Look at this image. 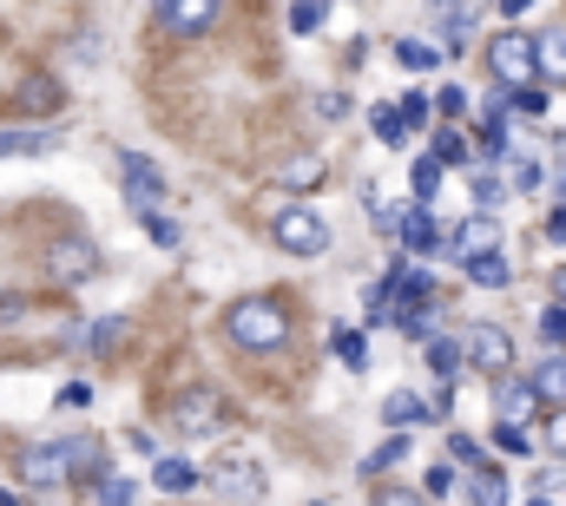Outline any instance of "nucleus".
I'll use <instances>...</instances> for the list:
<instances>
[{
	"mask_svg": "<svg viewBox=\"0 0 566 506\" xmlns=\"http://www.w3.org/2000/svg\"><path fill=\"white\" fill-rule=\"evenodd\" d=\"M80 474H99V441H86V434H60V441H40L20 454L27 487H66Z\"/></svg>",
	"mask_w": 566,
	"mask_h": 506,
	"instance_id": "f257e3e1",
	"label": "nucleus"
},
{
	"mask_svg": "<svg viewBox=\"0 0 566 506\" xmlns=\"http://www.w3.org/2000/svg\"><path fill=\"white\" fill-rule=\"evenodd\" d=\"M224 336L238 349L264 356V349H283L290 342V316H283V303H271V296H244V303L224 309Z\"/></svg>",
	"mask_w": 566,
	"mask_h": 506,
	"instance_id": "f03ea898",
	"label": "nucleus"
},
{
	"mask_svg": "<svg viewBox=\"0 0 566 506\" xmlns=\"http://www.w3.org/2000/svg\"><path fill=\"white\" fill-rule=\"evenodd\" d=\"M46 276H53L60 289L93 283V276H99V244H93L86 231H60V238L46 244Z\"/></svg>",
	"mask_w": 566,
	"mask_h": 506,
	"instance_id": "7ed1b4c3",
	"label": "nucleus"
},
{
	"mask_svg": "<svg viewBox=\"0 0 566 506\" xmlns=\"http://www.w3.org/2000/svg\"><path fill=\"white\" fill-rule=\"evenodd\" d=\"M171 414H178V434H191V441H211V434H224V421H231V401H224L211 381H198V388H185V394L171 401Z\"/></svg>",
	"mask_w": 566,
	"mask_h": 506,
	"instance_id": "20e7f679",
	"label": "nucleus"
},
{
	"mask_svg": "<svg viewBox=\"0 0 566 506\" xmlns=\"http://www.w3.org/2000/svg\"><path fill=\"white\" fill-rule=\"evenodd\" d=\"M488 66H494L501 86H527V80L541 73V40H534V33H494Z\"/></svg>",
	"mask_w": 566,
	"mask_h": 506,
	"instance_id": "39448f33",
	"label": "nucleus"
},
{
	"mask_svg": "<svg viewBox=\"0 0 566 506\" xmlns=\"http://www.w3.org/2000/svg\"><path fill=\"white\" fill-rule=\"evenodd\" d=\"M271 238H277L290 256H323L329 251V224H323L310 204H283L277 224H271Z\"/></svg>",
	"mask_w": 566,
	"mask_h": 506,
	"instance_id": "423d86ee",
	"label": "nucleus"
},
{
	"mask_svg": "<svg viewBox=\"0 0 566 506\" xmlns=\"http://www.w3.org/2000/svg\"><path fill=\"white\" fill-rule=\"evenodd\" d=\"M218 13H224V0H158V27H165V33H178V40L205 33Z\"/></svg>",
	"mask_w": 566,
	"mask_h": 506,
	"instance_id": "0eeeda50",
	"label": "nucleus"
},
{
	"mask_svg": "<svg viewBox=\"0 0 566 506\" xmlns=\"http://www.w3.org/2000/svg\"><path fill=\"white\" fill-rule=\"evenodd\" d=\"M119 178H126V198H133V204H145V211L165 198V171H158L145 151H126V158H119Z\"/></svg>",
	"mask_w": 566,
	"mask_h": 506,
	"instance_id": "6e6552de",
	"label": "nucleus"
},
{
	"mask_svg": "<svg viewBox=\"0 0 566 506\" xmlns=\"http://www.w3.org/2000/svg\"><path fill=\"white\" fill-rule=\"evenodd\" d=\"M468 362H474L481 376H507V369H514V342H507L501 329H488V323H481V329L468 336Z\"/></svg>",
	"mask_w": 566,
	"mask_h": 506,
	"instance_id": "1a4fd4ad",
	"label": "nucleus"
},
{
	"mask_svg": "<svg viewBox=\"0 0 566 506\" xmlns=\"http://www.w3.org/2000/svg\"><path fill=\"white\" fill-rule=\"evenodd\" d=\"M547 408V394H541V381L527 376V381H514V376H501V421H514V428H527L534 414Z\"/></svg>",
	"mask_w": 566,
	"mask_h": 506,
	"instance_id": "9d476101",
	"label": "nucleus"
},
{
	"mask_svg": "<svg viewBox=\"0 0 566 506\" xmlns=\"http://www.w3.org/2000/svg\"><path fill=\"white\" fill-rule=\"evenodd\" d=\"M211 481H218L224 494H244V500H258V494H264V467H258V461H244V454H224V461L211 467Z\"/></svg>",
	"mask_w": 566,
	"mask_h": 506,
	"instance_id": "9b49d317",
	"label": "nucleus"
},
{
	"mask_svg": "<svg viewBox=\"0 0 566 506\" xmlns=\"http://www.w3.org/2000/svg\"><path fill=\"white\" fill-rule=\"evenodd\" d=\"M40 151H60V131H0V158H40Z\"/></svg>",
	"mask_w": 566,
	"mask_h": 506,
	"instance_id": "f8f14e48",
	"label": "nucleus"
},
{
	"mask_svg": "<svg viewBox=\"0 0 566 506\" xmlns=\"http://www.w3.org/2000/svg\"><path fill=\"white\" fill-rule=\"evenodd\" d=\"M277 178L290 191H316V185H323V158H316V151H290L277 165Z\"/></svg>",
	"mask_w": 566,
	"mask_h": 506,
	"instance_id": "ddd939ff",
	"label": "nucleus"
},
{
	"mask_svg": "<svg viewBox=\"0 0 566 506\" xmlns=\"http://www.w3.org/2000/svg\"><path fill=\"white\" fill-rule=\"evenodd\" d=\"M494 238H501V224H494V211H474V218H468V231L454 238V251H448V256H474V251H494Z\"/></svg>",
	"mask_w": 566,
	"mask_h": 506,
	"instance_id": "4468645a",
	"label": "nucleus"
},
{
	"mask_svg": "<svg viewBox=\"0 0 566 506\" xmlns=\"http://www.w3.org/2000/svg\"><path fill=\"white\" fill-rule=\"evenodd\" d=\"M151 481H158V494H171V500H178V494H191V487H198V467H191V461H171V454H165V461L151 467Z\"/></svg>",
	"mask_w": 566,
	"mask_h": 506,
	"instance_id": "2eb2a0df",
	"label": "nucleus"
},
{
	"mask_svg": "<svg viewBox=\"0 0 566 506\" xmlns=\"http://www.w3.org/2000/svg\"><path fill=\"white\" fill-rule=\"evenodd\" d=\"M468 263V283H481V289H501L507 283V256L501 251H474V256H461Z\"/></svg>",
	"mask_w": 566,
	"mask_h": 506,
	"instance_id": "dca6fc26",
	"label": "nucleus"
},
{
	"mask_svg": "<svg viewBox=\"0 0 566 506\" xmlns=\"http://www.w3.org/2000/svg\"><path fill=\"white\" fill-rule=\"evenodd\" d=\"M53 106H60V86H53L46 73H33V80L20 86V113H33V119H46Z\"/></svg>",
	"mask_w": 566,
	"mask_h": 506,
	"instance_id": "f3484780",
	"label": "nucleus"
},
{
	"mask_svg": "<svg viewBox=\"0 0 566 506\" xmlns=\"http://www.w3.org/2000/svg\"><path fill=\"white\" fill-rule=\"evenodd\" d=\"M369 131H376V138H382V145H402V138H409V113H402V106H389V99H382V106H376V113H369Z\"/></svg>",
	"mask_w": 566,
	"mask_h": 506,
	"instance_id": "a211bd4d",
	"label": "nucleus"
},
{
	"mask_svg": "<svg viewBox=\"0 0 566 506\" xmlns=\"http://www.w3.org/2000/svg\"><path fill=\"white\" fill-rule=\"evenodd\" d=\"M329 356H336L343 369H369V342H363L356 329H329Z\"/></svg>",
	"mask_w": 566,
	"mask_h": 506,
	"instance_id": "6ab92c4d",
	"label": "nucleus"
},
{
	"mask_svg": "<svg viewBox=\"0 0 566 506\" xmlns=\"http://www.w3.org/2000/svg\"><path fill=\"white\" fill-rule=\"evenodd\" d=\"M534 381H541V394H547L554 408H566V349H554V356L534 369Z\"/></svg>",
	"mask_w": 566,
	"mask_h": 506,
	"instance_id": "aec40b11",
	"label": "nucleus"
},
{
	"mask_svg": "<svg viewBox=\"0 0 566 506\" xmlns=\"http://www.w3.org/2000/svg\"><path fill=\"white\" fill-rule=\"evenodd\" d=\"M541 73L566 86V27H547V40H541Z\"/></svg>",
	"mask_w": 566,
	"mask_h": 506,
	"instance_id": "412c9836",
	"label": "nucleus"
},
{
	"mask_svg": "<svg viewBox=\"0 0 566 506\" xmlns=\"http://www.w3.org/2000/svg\"><path fill=\"white\" fill-rule=\"evenodd\" d=\"M126 329H133L126 316H99V323H93V336H86V349H93V356H113V349L126 342Z\"/></svg>",
	"mask_w": 566,
	"mask_h": 506,
	"instance_id": "4be33fe9",
	"label": "nucleus"
},
{
	"mask_svg": "<svg viewBox=\"0 0 566 506\" xmlns=\"http://www.w3.org/2000/svg\"><path fill=\"white\" fill-rule=\"evenodd\" d=\"M441 13H448V53L468 40V27H474V13H481V0H441Z\"/></svg>",
	"mask_w": 566,
	"mask_h": 506,
	"instance_id": "5701e85b",
	"label": "nucleus"
},
{
	"mask_svg": "<svg viewBox=\"0 0 566 506\" xmlns=\"http://www.w3.org/2000/svg\"><path fill=\"white\" fill-rule=\"evenodd\" d=\"M461 342H448V336H428V369H434V381H448L454 369H461Z\"/></svg>",
	"mask_w": 566,
	"mask_h": 506,
	"instance_id": "b1692460",
	"label": "nucleus"
},
{
	"mask_svg": "<svg viewBox=\"0 0 566 506\" xmlns=\"http://www.w3.org/2000/svg\"><path fill=\"white\" fill-rule=\"evenodd\" d=\"M474 506H507V474L501 467H481L474 474Z\"/></svg>",
	"mask_w": 566,
	"mask_h": 506,
	"instance_id": "393cba45",
	"label": "nucleus"
},
{
	"mask_svg": "<svg viewBox=\"0 0 566 506\" xmlns=\"http://www.w3.org/2000/svg\"><path fill=\"white\" fill-rule=\"evenodd\" d=\"M468 191H474V211H501V198H507L494 171H468Z\"/></svg>",
	"mask_w": 566,
	"mask_h": 506,
	"instance_id": "a878e982",
	"label": "nucleus"
},
{
	"mask_svg": "<svg viewBox=\"0 0 566 506\" xmlns=\"http://www.w3.org/2000/svg\"><path fill=\"white\" fill-rule=\"evenodd\" d=\"M541 349H547V356L566 349V303H547V309H541Z\"/></svg>",
	"mask_w": 566,
	"mask_h": 506,
	"instance_id": "bb28decb",
	"label": "nucleus"
},
{
	"mask_svg": "<svg viewBox=\"0 0 566 506\" xmlns=\"http://www.w3.org/2000/svg\"><path fill=\"white\" fill-rule=\"evenodd\" d=\"M145 238H151L158 251H178V244H185V231H178L165 211H145Z\"/></svg>",
	"mask_w": 566,
	"mask_h": 506,
	"instance_id": "cd10ccee",
	"label": "nucleus"
},
{
	"mask_svg": "<svg viewBox=\"0 0 566 506\" xmlns=\"http://www.w3.org/2000/svg\"><path fill=\"white\" fill-rule=\"evenodd\" d=\"M434 191H441V158L428 151V158H416V204H434Z\"/></svg>",
	"mask_w": 566,
	"mask_h": 506,
	"instance_id": "c85d7f7f",
	"label": "nucleus"
},
{
	"mask_svg": "<svg viewBox=\"0 0 566 506\" xmlns=\"http://www.w3.org/2000/svg\"><path fill=\"white\" fill-rule=\"evenodd\" d=\"M396 461H409V434H396V441H382L369 461H363V474H382V467H396Z\"/></svg>",
	"mask_w": 566,
	"mask_h": 506,
	"instance_id": "c756f323",
	"label": "nucleus"
},
{
	"mask_svg": "<svg viewBox=\"0 0 566 506\" xmlns=\"http://www.w3.org/2000/svg\"><path fill=\"white\" fill-rule=\"evenodd\" d=\"M428 414H434V408H422L416 394H389V421H396V428H416V421H428Z\"/></svg>",
	"mask_w": 566,
	"mask_h": 506,
	"instance_id": "7c9ffc66",
	"label": "nucleus"
},
{
	"mask_svg": "<svg viewBox=\"0 0 566 506\" xmlns=\"http://www.w3.org/2000/svg\"><path fill=\"white\" fill-rule=\"evenodd\" d=\"M396 60H402V66H416V73L441 66V53H434V46H422V40H396Z\"/></svg>",
	"mask_w": 566,
	"mask_h": 506,
	"instance_id": "2f4dec72",
	"label": "nucleus"
},
{
	"mask_svg": "<svg viewBox=\"0 0 566 506\" xmlns=\"http://www.w3.org/2000/svg\"><path fill=\"white\" fill-rule=\"evenodd\" d=\"M323 13H329L323 0H296V7H290V33H316V27H323Z\"/></svg>",
	"mask_w": 566,
	"mask_h": 506,
	"instance_id": "473e14b6",
	"label": "nucleus"
},
{
	"mask_svg": "<svg viewBox=\"0 0 566 506\" xmlns=\"http://www.w3.org/2000/svg\"><path fill=\"white\" fill-rule=\"evenodd\" d=\"M428 151H434L441 165H468V138H461V131H434V145H428Z\"/></svg>",
	"mask_w": 566,
	"mask_h": 506,
	"instance_id": "72a5a7b5",
	"label": "nucleus"
},
{
	"mask_svg": "<svg viewBox=\"0 0 566 506\" xmlns=\"http://www.w3.org/2000/svg\"><path fill=\"white\" fill-rule=\"evenodd\" d=\"M494 447H501V454H534V434L514 428V421H501V428H494Z\"/></svg>",
	"mask_w": 566,
	"mask_h": 506,
	"instance_id": "f704fd0d",
	"label": "nucleus"
},
{
	"mask_svg": "<svg viewBox=\"0 0 566 506\" xmlns=\"http://www.w3.org/2000/svg\"><path fill=\"white\" fill-rule=\"evenodd\" d=\"M514 113H547V86H507Z\"/></svg>",
	"mask_w": 566,
	"mask_h": 506,
	"instance_id": "c9c22d12",
	"label": "nucleus"
},
{
	"mask_svg": "<svg viewBox=\"0 0 566 506\" xmlns=\"http://www.w3.org/2000/svg\"><path fill=\"white\" fill-rule=\"evenodd\" d=\"M428 494H434V500H448V494H454V467H448V461H434V467H428V481H422Z\"/></svg>",
	"mask_w": 566,
	"mask_h": 506,
	"instance_id": "e433bc0d",
	"label": "nucleus"
},
{
	"mask_svg": "<svg viewBox=\"0 0 566 506\" xmlns=\"http://www.w3.org/2000/svg\"><path fill=\"white\" fill-rule=\"evenodd\" d=\"M547 454H554V461H566V408H554V414H547Z\"/></svg>",
	"mask_w": 566,
	"mask_h": 506,
	"instance_id": "4c0bfd02",
	"label": "nucleus"
},
{
	"mask_svg": "<svg viewBox=\"0 0 566 506\" xmlns=\"http://www.w3.org/2000/svg\"><path fill=\"white\" fill-rule=\"evenodd\" d=\"M99 506H133V481H99Z\"/></svg>",
	"mask_w": 566,
	"mask_h": 506,
	"instance_id": "58836bf2",
	"label": "nucleus"
},
{
	"mask_svg": "<svg viewBox=\"0 0 566 506\" xmlns=\"http://www.w3.org/2000/svg\"><path fill=\"white\" fill-rule=\"evenodd\" d=\"M434 113H441V119H454V113H468V93H461V86H441V99H434Z\"/></svg>",
	"mask_w": 566,
	"mask_h": 506,
	"instance_id": "ea45409f",
	"label": "nucleus"
},
{
	"mask_svg": "<svg viewBox=\"0 0 566 506\" xmlns=\"http://www.w3.org/2000/svg\"><path fill=\"white\" fill-rule=\"evenodd\" d=\"M310 106H316V113H323V119H349V99H343V93H316V99H310Z\"/></svg>",
	"mask_w": 566,
	"mask_h": 506,
	"instance_id": "a19ab883",
	"label": "nucleus"
},
{
	"mask_svg": "<svg viewBox=\"0 0 566 506\" xmlns=\"http://www.w3.org/2000/svg\"><path fill=\"white\" fill-rule=\"evenodd\" d=\"M514 185H521V191H541V165H534V158H527V151H521V158H514Z\"/></svg>",
	"mask_w": 566,
	"mask_h": 506,
	"instance_id": "79ce46f5",
	"label": "nucleus"
},
{
	"mask_svg": "<svg viewBox=\"0 0 566 506\" xmlns=\"http://www.w3.org/2000/svg\"><path fill=\"white\" fill-rule=\"evenodd\" d=\"M53 401H60V408H86V401H93V388H86V381H66Z\"/></svg>",
	"mask_w": 566,
	"mask_h": 506,
	"instance_id": "37998d69",
	"label": "nucleus"
},
{
	"mask_svg": "<svg viewBox=\"0 0 566 506\" xmlns=\"http://www.w3.org/2000/svg\"><path fill=\"white\" fill-rule=\"evenodd\" d=\"M402 113H409V126H428V113H434V99H422V93H409V99H402Z\"/></svg>",
	"mask_w": 566,
	"mask_h": 506,
	"instance_id": "c03bdc74",
	"label": "nucleus"
},
{
	"mask_svg": "<svg viewBox=\"0 0 566 506\" xmlns=\"http://www.w3.org/2000/svg\"><path fill=\"white\" fill-rule=\"evenodd\" d=\"M376 506H422V494H409V487H382Z\"/></svg>",
	"mask_w": 566,
	"mask_h": 506,
	"instance_id": "a18cd8bd",
	"label": "nucleus"
},
{
	"mask_svg": "<svg viewBox=\"0 0 566 506\" xmlns=\"http://www.w3.org/2000/svg\"><path fill=\"white\" fill-rule=\"evenodd\" d=\"M547 238H554V244H566V198L547 211Z\"/></svg>",
	"mask_w": 566,
	"mask_h": 506,
	"instance_id": "49530a36",
	"label": "nucleus"
},
{
	"mask_svg": "<svg viewBox=\"0 0 566 506\" xmlns=\"http://www.w3.org/2000/svg\"><path fill=\"white\" fill-rule=\"evenodd\" d=\"M448 447H454V461H474V467H481V447H474V441H468V434H454V441H448Z\"/></svg>",
	"mask_w": 566,
	"mask_h": 506,
	"instance_id": "de8ad7c7",
	"label": "nucleus"
},
{
	"mask_svg": "<svg viewBox=\"0 0 566 506\" xmlns=\"http://www.w3.org/2000/svg\"><path fill=\"white\" fill-rule=\"evenodd\" d=\"M20 316H27V303H20V296H7V303H0V323H20Z\"/></svg>",
	"mask_w": 566,
	"mask_h": 506,
	"instance_id": "09e8293b",
	"label": "nucleus"
},
{
	"mask_svg": "<svg viewBox=\"0 0 566 506\" xmlns=\"http://www.w3.org/2000/svg\"><path fill=\"white\" fill-rule=\"evenodd\" d=\"M527 7H534V0H501V13H527Z\"/></svg>",
	"mask_w": 566,
	"mask_h": 506,
	"instance_id": "8fccbe9b",
	"label": "nucleus"
},
{
	"mask_svg": "<svg viewBox=\"0 0 566 506\" xmlns=\"http://www.w3.org/2000/svg\"><path fill=\"white\" fill-rule=\"evenodd\" d=\"M554 289H560V303H566V270H554Z\"/></svg>",
	"mask_w": 566,
	"mask_h": 506,
	"instance_id": "3c124183",
	"label": "nucleus"
},
{
	"mask_svg": "<svg viewBox=\"0 0 566 506\" xmlns=\"http://www.w3.org/2000/svg\"><path fill=\"white\" fill-rule=\"evenodd\" d=\"M0 506H20V500H13V494H7V487H0Z\"/></svg>",
	"mask_w": 566,
	"mask_h": 506,
	"instance_id": "603ef678",
	"label": "nucleus"
},
{
	"mask_svg": "<svg viewBox=\"0 0 566 506\" xmlns=\"http://www.w3.org/2000/svg\"><path fill=\"white\" fill-rule=\"evenodd\" d=\"M527 506H554V500H547V494H534V500H527Z\"/></svg>",
	"mask_w": 566,
	"mask_h": 506,
	"instance_id": "864d4df0",
	"label": "nucleus"
},
{
	"mask_svg": "<svg viewBox=\"0 0 566 506\" xmlns=\"http://www.w3.org/2000/svg\"><path fill=\"white\" fill-rule=\"evenodd\" d=\"M316 506H323V500H316Z\"/></svg>",
	"mask_w": 566,
	"mask_h": 506,
	"instance_id": "5fc2aeb1",
	"label": "nucleus"
}]
</instances>
